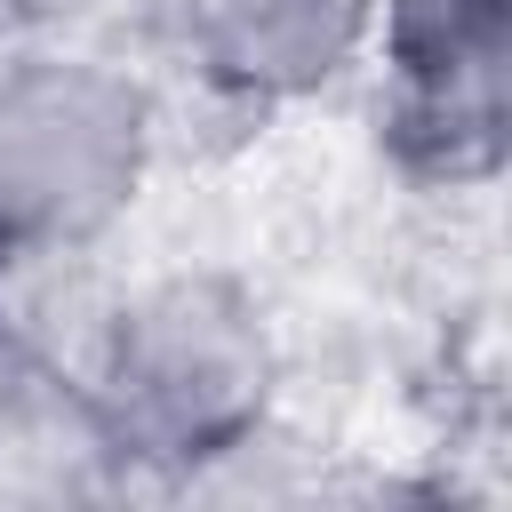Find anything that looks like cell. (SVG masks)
<instances>
[{"mask_svg":"<svg viewBox=\"0 0 512 512\" xmlns=\"http://www.w3.org/2000/svg\"><path fill=\"white\" fill-rule=\"evenodd\" d=\"M264 328L256 304L216 280L184 272L128 296L96 344V408L128 464H232L240 440L264 424Z\"/></svg>","mask_w":512,"mask_h":512,"instance_id":"6da1fadb","label":"cell"},{"mask_svg":"<svg viewBox=\"0 0 512 512\" xmlns=\"http://www.w3.org/2000/svg\"><path fill=\"white\" fill-rule=\"evenodd\" d=\"M120 464L96 392L0 328V496H96Z\"/></svg>","mask_w":512,"mask_h":512,"instance_id":"277c9868","label":"cell"},{"mask_svg":"<svg viewBox=\"0 0 512 512\" xmlns=\"http://www.w3.org/2000/svg\"><path fill=\"white\" fill-rule=\"evenodd\" d=\"M144 88L80 64L32 56L0 80V240L88 248L144 176Z\"/></svg>","mask_w":512,"mask_h":512,"instance_id":"7a4b0ae2","label":"cell"},{"mask_svg":"<svg viewBox=\"0 0 512 512\" xmlns=\"http://www.w3.org/2000/svg\"><path fill=\"white\" fill-rule=\"evenodd\" d=\"M72 0H0V40H16V32H32V24H48V16H64Z\"/></svg>","mask_w":512,"mask_h":512,"instance_id":"5b68a950","label":"cell"},{"mask_svg":"<svg viewBox=\"0 0 512 512\" xmlns=\"http://www.w3.org/2000/svg\"><path fill=\"white\" fill-rule=\"evenodd\" d=\"M376 24V0H192L184 40L200 72L232 96H312L328 88Z\"/></svg>","mask_w":512,"mask_h":512,"instance_id":"3957f363","label":"cell"}]
</instances>
